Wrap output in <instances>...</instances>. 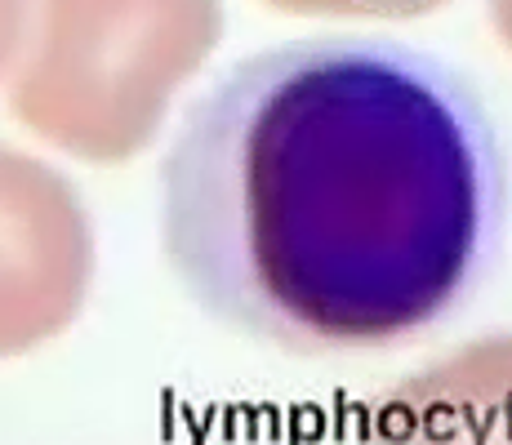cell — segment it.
<instances>
[{
  "mask_svg": "<svg viewBox=\"0 0 512 445\" xmlns=\"http://www.w3.org/2000/svg\"><path fill=\"white\" fill-rule=\"evenodd\" d=\"M499 170L468 89L370 36L232 63L161 161V254L187 299L263 348H388L486 263Z\"/></svg>",
  "mask_w": 512,
  "mask_h": 445,
  "instance_id": "obj_1",
  "label": "cell"
}]
</instances>
